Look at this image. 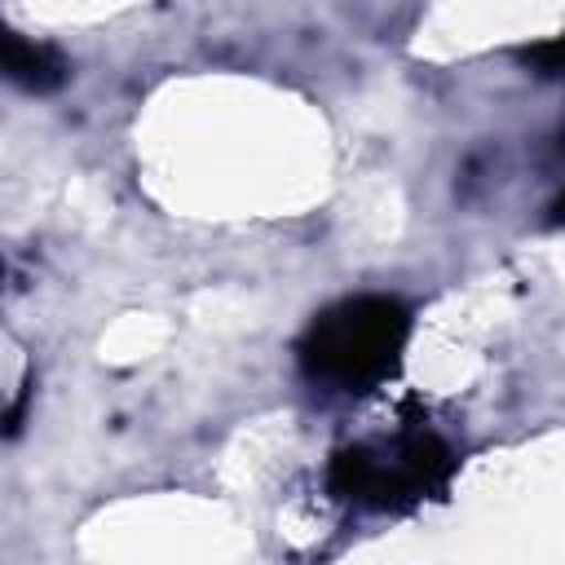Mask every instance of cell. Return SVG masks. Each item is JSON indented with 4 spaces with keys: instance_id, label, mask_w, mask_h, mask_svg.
Segmentation results:
<instances>
[{
    "instance_id": "cell-1",
    "label": "cell",
    "mask_w": 565,
    "mask_h": 565,
    "mask_svg": "<svg viewBox=\"0 0 565 565\" xmlns=\"http://www.w3.org/2000/svg\"><path fill=\"white\" fill-rule=\"evenodd\" d=\"M406 335H411V313L402 300L349 296L322 309L305 327L296 358L313 384L335 393H362L402 362Z\"/></svg>"
},
{
    "instance_id": "cell-2",
    "label": "cell",
    "mask_w": 565,
    "mask_h": 565,
    "mask_svg": "<svg viewBox=\"0 0 565 565\" xmlns=\"http://www.w3.org/2000/svg\"><path fill=\"white\" fill-rule=\"evenodd\" d=\"M455 472V455L441 437L433 433H411L402 437L388 455L371 446H344L335 450L327 468V486L335 499H349L358 508H406L419 503L424 494L441 490Z\"/></svg>"
},
{
    "instance_id": "cell-3",
    "label": "cell",
    "mask_w": 565,
    "mask_h": 565,
    "mask_svg": "<svg viewBox=\"0 0 565 565\" xmlns=\"http://www.w3.org/2000/svg\"><path fill=\"white\" fill-rule=\"evenodd\" d=\"M4 75H9L18 88H26V93H53V88L66 84L71 66H66V57H62L57 49L35 44V40H22V35L13 31V35L4 40Z\"/></svg>"
},
{
    "instance_id": "cell-4",
    "label": "cell",
    "mask_w": 565,
    "mask_h": 565,
    "mask_svg": "<svg viewBox=\"0 0 565 565\" xmlns=\"http://www.w3.org/2000/svg\"><path fill=\"white\" fill-rule=\"evenodd\" d=\"M521 62L534 71V75H565V35H552V40H539L521 53Z\"/></svg>"
},
{
    "instance_id": "cell-5",
    "label": "cell",
    "mask_w": 565,
    "mask_h": 565,
    "mask_svg": "<svg viewBox=\"0 0 565 565\" xmlns=\"http://www.w3.org/2000/svg\"><path fill=\"white\" fill-rule=\"evenodd\" d=\"M547 221H552V225H565V190L552 199V207H547Z\"/></svg>"
},
{
    "instance_id": "cell-6",
    "label": "cell",
    "mask_w": 565,
    "mask_h": 565,
    "mask_svg": "<svg viewBox=\"0 0 565 565\" xmlns=\"http://www.w3.org/2000/svg\"><path fill=\"white\" fill-rule=\"evenodd\" d=\"M561 150H565V132H561Z\"/></svg>"
}]
</instances>
